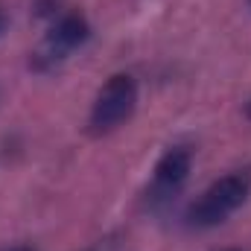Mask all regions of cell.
Masks as SVG:
<instances>
[{
    "label": "cell",
    "mask_w": 251,
    "mask_h": 251,
    "mask_svg": "<svg viewBox=\"0 0 251 251\" xmlns=\"http://www.w3.org/2000/svg\"><path fill=\"white\" fill-rule=\"evenodd\" d=\"M251 190V178L246 173H231L219 181H213L210 187L201 193V199L190 207L187 219L196 228H213L219 222H225L246 199Z\"/></svg>",
    "instance_id": "cell-1"
},
{
    "label": "cell",
    "mask_w": 251,
    "mask_h": 251,
    "mask_svg": "<svg viewBox=\"0 0 251 251\" xmlns=\"http://www.w3.org/2000/svg\"><path fill=\"white\" fill-rule=\"evenodd\" d=\"M134 102H137V85H134V79L128 73L111 76L102 85V91H100V97H97V102L91 108V128L97 134H105V131L117 128L123 120L131 117Z\"/></svg>",
    "instance_id": "cell-2"
},
{
    "label": "cell",
    "mask_w": 251,
    "mask_h": 251,
    "mask_svg": "<svg viewBox=\"0 0 251 251\" xmlns=\"http://www.w3.org/2000/svg\"><path fill=\"white\" fill-rule=\"evenodd\" d=\"M91 35V26L82 15H64L62 21L47 32L44 44L35 53V67H53V64L64 62L76 47H82Z\"/></svg>",
    "instance_id": "cell-3"
},
{
    "label": "cell",
    "mask_w": 251,
    "mask_h": 251,
    "mask_svg": "<svg viewBox=\"0 0 251 251\" xmlns=\"http://www.w3.org/2000/svg\"><path fill=\"white\" fill-rule=\"evenodd\" d=\"M190 161H193V155L184 146H176V149L164 152V158L155 167V181H152L155 199H170L173 193L181 190V184L190 176Z\"/></svg>",
    "instance_id": "cell-4"
},
{
    "label": "cell",
    "mask_w": 251,
    "mask_h": 251,
    "mask_svg": "<svg viewBox=\"0 0 251 251\" xmlns=\"http://www.w3.org/2000/svg\"><path fill=\"white\" fill-rule=\"evenodd\" d=\"M6 251H32V249H26V246H15V249H6Z\"/></svg>",
    "instance_id": "cell-5"
},
{
    "label": "cell",
    "mask_w": 251,
    "mask_h": 251,
    "mask_svg": "<svg viewBox=\"0 0 251 251\" xmlns=\"http://www.w3.org/2000/svg\"><path fill=\"white\" fill-rule=\"evenodd\" d=\"M246 114H249V117H251V102H249V105H246Z\"/></svg>",
    "instance_id": "cell-6"
},
{
    "label": "cell",
    "mask_w": 251,
    "mask_h": 251,
    "mask_svg": "<svg viewBox=\"0 0 251 251\" xmlns=\"http://www.w3.org/2000/svg\"><path fill=\"white\" fill-rule=\"evenodd\" d=\"M3 26H6V21H3V15H0V29H3Z\"/></svg>",
    "instance_id": "cell-7"
}]
</instances>
